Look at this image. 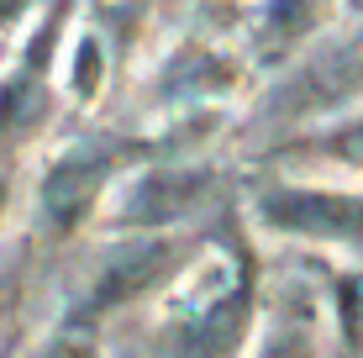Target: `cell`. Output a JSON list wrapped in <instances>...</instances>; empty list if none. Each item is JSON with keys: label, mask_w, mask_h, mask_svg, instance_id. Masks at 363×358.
Returning a JSON list of instances; mask_svg holds the SVG:
<instances>
[{"label": "cell", "mask_w": 363, "mask_h": 358, "mask_svg": "<svg viewBox=\"0 0 363 358\" xmlns=\"http://www.w3.org/2000/svg\"><path fill=\"white\" fill-rule=\"evenodd\" d=\"M258 211H264V221H269V227H279V232L363 242V201H353V195H327V190H269Z\"/></svg>", "instance_id": "obj_1"}, {"label": "cell", "mask_w": 363, "mask_h": 358, "mask_svg": "<svg viewBox=\"0 0 363 358\" xmlns=\"http://www.w3.org/2000/svg\"><path fill=\"white\" fill-rule=\"evenodd\" d=\"M169 264H174V242H164V237H147V242L121 248L106 269H100L95 295H90V311H106V306H116V301L143 295L158 274H169Z\"/></svg>", "instance_id": "obj_2"}, {"label": "cell", "mask_w": 363, "mask_h": 358, "mask_svg": "<svg viewBox=\"0 0 363 358\" xmlns=\"http://www.w3.org/2000/svg\"><path fill=\"white\" fill-rule=\"evenodd\" d=\"M206 184H211V174H200V169H158V174H147V179L132 190L127 221L147 227V221L184 216V211L200 201V195H206Z\"/></svg>", "instance_id": "obj_3"}, {"label": "cell", "mask_w": 363, "mask_h": 358, "mask_svg": "<svg viewBox=\"0 0 363 358\" xmlns=\"http://www.w3.org/2000/svg\"><path fill=\"white\" fill-rule=\"evenodd\" d=\"M100 179H106V169L100 164H79V158H69V164H58L53 174L43 179V216L53 232H74L84 221V211L95 206L100 195Z\"/></svg>", "instance_id": "obj_4"}, {"label": "cell", "mask_w": 363, "mask_h": 358, "mask_svg": "<svg viewBox=\"0 0 363 358\" xmlns=\"http://www.w3.org/2000/svg\"><path fill=\"white\" fill-rule=\"evenodd\" d=\"M247 322V306L242 295H227V301H216L206 316L195 322V332L184 337L179 358H232L237 353V332Z\"/></svg>", "instance_id": "obj_5"}, {"label": "cell", "mask_w": 363, "mask_h": 358, "mask_svg": "<svg viewBox=\"0 0 363 358\" xmlns=\"http://www.w3.org/2000/svg\"><path fill=\"white\" fill-rule=\"evenodd\" d=\"M37 116H43V90H37V79L16 74V79L0 84V138H21Z\"/></svg>", "instance_id": "obj_6"}, {"label": "cell", "mask_w": 363, "mask_h": 358, "mask_svg": "<svg viewBox=\"0 0 363 358\" xmlns=\"http://www.w3.org/2000/svg\"><path fill=\"white\" fill-rule=\"evenodd\" d=\"M37 358H100V348H95L90 332H64V337H53Z\"/></svg>", "instance_id": "obj_7"}, {"label": "cell", "mask_w": 363, "mask_h": 358, "mask_svg": "<svg viewBox=\"0 0 363 358\" xmlns=\"http://www.w3.org/2000/svg\"><path fill=\"white\" fill-rule=\"evenodd\" d=\"M95 84H100V47L95 43H79V53H74V90L95 95Z\"/></svg>", "instance_id": "obj_8"}, {"label": "cell", "mask_w": 363, "mask_h": 358, "mask_svg": "<svg viewBox=\"0 0 363 358\" xmlns=\"http://www.w3.org/2000/svg\"><path fill=\"white\" fill-rule=\"evenodd\" d=\"M147 6H153V0H100V16H106L111 27H121V32H127V27H132L137 16H143Z\"/></svg>", "instance_id": "obj_9"}, {"label": "cell", "mask_w": 363, "mask_h": 358, "mask_svg": "<svg viewBox=\"0 0 363 358\" xmlns=\"http://www.w3.org/2000/svg\"><path fill=\"white\" fill-rule=\"evenodd\" d=\"M337 153L353 158V164H363V121H358L353 132H342V138H337Z\"/></svg>", "instance_id": "obj_10"}, {"label": "cell", "mask_w": 363, "mask_h": 358, "mask_svg": "<svg viewBox=\"0 0 363 358\" xmlns=\"http://www.w3.org/2000/svg\"><path fill=\"white\" fill-rule=\"evenodd\" d=\"M264 358H300V342H290V337H279V342H274V348H269Z\"/></svg>", "instance_id": "obj_11"}, {"label": "cell", "mask_w": 363, "mask_h": 358, "mask_svg": "<svg viewBox=\"0 0 363 358\" xmlns=\"http://www.w3.org/2000/svg\"><path fill=\"white\" fill-rule=\"evenodd\" d=\"M21 6H27V0H0V21H6V16H16Z\"/></svg>", "instance_id": "obj_12"}, {"label": "cell", "mask_w": 363, "mask_h": 358, "mask_svg": "<svg viewBox=\"0 0 363 358\" xmlns=\"http://www.w3.org/2000/svg\"><path fill=\"white\" fill-rule=\"evenodd\" d=\"M0 311H6V290H0Z\"/></svg>", "instance_id": "obj_13"}, {"label": "cell", "mask_w": 363, "mask_h": 358, "mask_svg": "<svg viewBox=\"0 0 363 358\" xmlns=\"http://www.w3.org/2000/svg\"><path fill=\"white\" fill-rule=\"evenodd\" d=\"M0 201H6V184H0Z\"/></svg>", "instance_id": "obj_14"}]
</instances>
